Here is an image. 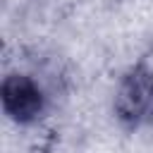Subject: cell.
<instances>
[{
  "mask_svg": "<svg viewBox=\"0 0 153 153\" xmlns=\"http://www.w3.org/2000/svg\"><path fill=\"white\" fill-rule=\"evenodd\" d=\"M0 98H2L5 115L19 124H29V122L38 120L45 108V96H43V88L38 86V81H33L29 74H19V72L5 76Z\"/></svg>",
  "mask_w": 153,
  "mask_h": 153,
  "instance_id": "cell-2",
  "label": "cell"
},
{
  "mask_svg": "<svg viewBox=\"0 0 153 153\" xmlns=\"http://www.w3.org/2000/svg\"><path fill=\"white\" fill-rule=\"evenodd\" d=\"M115 112L122 124L141 127L153 117V72L143 65L131 67L115 93Z\"/></svg>",
  "mask_w": 153,
  "mask_h": 153,
  "instance_id": "cell-1",
  "label": "cell"
}]
</instances>
